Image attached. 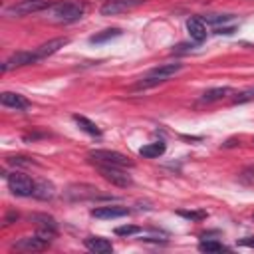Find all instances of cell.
<instances>
[{
  "label": "cell",
  "mask_w": 254,
  "mask_h": 254,
  "mask_svg": "<svg viewBox=\"0 0 254 254\" xmlns=\"http://www.w3.org/2000/svg\"><path fill=\"white\" fill-rule=\"evenodd\" d=\"M48 20L56 22V24H71L77 22L83 12H85V4L83 2H73V0H65V2H54L48 8Z\"/></svg>",
  "instance_id": "obj_1"
},
{
  "label": "cell",
  "mask_w": 254,
  "mask_h": 254,
  "mask_svg": "<svg viewBox=\"0 0 254 254\" xmlns=\"http://www.w3.org/2000/svg\"><path fill=\"white\" fill-rule=\"evenodd\" d=\"M87 157H89V161H91L93 165H109V167H121V169H127V167L131 169V167H133V161H131L127 155L119 153V151L93 149V151L87 153Z\"/></svg>",
  "instance_id": "obj_2"
},
{
  "label": "cell",
  "mask_w": 254,
  "mask_h": 254,
  "mask_svg": "<svg viewBox=\"0 0 254 254\" xmlns=\"http://www.w3.org/2000/svg\"><path fill=\"white\" fill-rule=\"evenodd\" d=\"M52 4H54L52 0H20L18 4L8 6L4 10V14L10 16V18H22V16H30V14L48 10Z\"/></svg>",
  "instance_id": "obj_3"
},
{
  "label": "cell",
  "mask_w": 254,
  "mask_h": 254,
  "mask_svg": "<svg viewBox=\"0 0 254 254\" xmlns=\"http://www.w3.org/2000/svg\"><path fill=\"white\" fill-rule=\"evenodd\" d=\"M6 179H8V189H10L12 194H16V196H34L36 183L28 175H24V173H12Z\"/></svg>",
  "instance_id": "obj_4"
},
{
  "label": "cell",
  "mask_w": 254,
  "mask_h": 254,
  "mask_svg": "<svg viewBox=\"0 0 254 254\" xmlns=\"http://www.w3.org/2000/svg\"><path fill=\"white\" fill-rule=\"evenodd\" d=\"M95 167H97L99 175L105 181H109L111 185H115V187L125 189V187H131L133 185L131 175H127V171H123L121 167H109V165H95Z\"/></svg>",
  "instance_id": "obj_5"
},
{
  "label": "cell",
  "mask_w": 254,
  "mask_h": 254,
  "mask_svg": "<svg viewBox=\"0 0 254 254\" xmlns=\"http://www.w3.org/2000/svg\"><path fill=\"white\" fill-rule=\"evenodd\" d=\"M65 198H69V200H93V198H105L101 192H99V189L97 187H93V185H69L67 189H65Z\"/></svg>",
  "instance_id": "obj_6"
},
{
  "label": "cell",
  "mask_w": 254,
  "mask_h": 254,
  "mask_svg": "<svg viewBox=\"0 0 254 254\" xmlns=\"http://www.w3.org/2000/svg\"><path fill=\"white\" fill-rule=\"evenodd\" d=\"M36 62H40L38 56H36V50H34V52H16V54H12L8 60H4V64H2L0 69H2V73H6V71H10V69L24 67V65L36 64Z\"/></svg>",
  "instance_id": "obj_7"
},
{
  "label": "cell",
  "mask_w": 254,
  "mask_h": 254,
  "mask_svg": "<svg viewBox=\"0 0 254 254\" xmlns=\"http://www.w3.org/2000/svg\"><path fill=\"white\" fill-rule=\"evenodd\" d=\"M145 0H107L103 6H101V14L103 16H115V14H121V12H129L137 6H141Z\"/></svg>",
  "instance_id": "obj_8"
},
{
  "label": "cell",
  "mask_w": 254,
  "mask_h": 254,
  "mask_svg": "<svg viewBox=\"0 0 254 254\" xmlns=\"http://www.w3.org/2000/svg\"><path fill=\"white\" fill-rule=\"evenodd\" d=\"M50 242H46L42 236L34 234V236H24L20 240H16L12 244V250H22V252H38V250H46Z\"/></svg>",
  "instance_id": "obj_9"
},
{
  "label": "cell",
  "mask_w": 254,
  "mask_h": 254,
  "mask_svg": "<svg viewBox=\"0 0 254 254\" xmlns=\"http://www.w3.org/2000/svg\"><path fill=\"white\" fill-rule=\"evenodd\" d=\"M181 69H183V64H179V62H175V64H163V65L153 67L147 75H149V77H155V79H159V81H167V79H171L173 75H177Z\"/></svg>",
  "instance_id": "obj_10"
},
{
  "label": "cell",
  "mask_w": 254,
  "mask_h": 254,
  "mask_svg": "<svg viewBox=\"0 0 254 254\" xmlns=\"http://www.w3.org/2000/svg\"><path fill=\"white\" fill-rule=\"evenodd\" d=\"M67 44H69V38H54V40H50V42L38 46V48H36V56H38V60H44V58H48V56H54L56 52H60V50H62L64 46H67Z\"/></svg>",
  "instance_id": "obj_11"
},
{
  "label": "cell",
  "mask_w": 254,
  "mask_h": 254,
  "mask_svg": "<svg viewBox=\"0 0 254 254\" xmlns=\"http://www.w3.org/2000/svg\"><path fill=\"white\" fill-rule=\"evenodd\" d=\"M0 103H2L4 107L16 109V111H24V109H28V105H30V101H28L24 95L14 93V91H4V93L0 95Z\"/></svg>",
  "instance_id": "obj_12"
},
{
  "label": "cell",
  "mask_w": 254,
  "mask_h": 254,
  "mask_svg": "<svg viewBox=\"0 0 254 254\" xmlns=\"http://www.w3.org/2000/svg\"><path fill=\"white\" fill-rule=\"evenodd\" d=\"M127 214H129L127 206H117V204L97 206V208L91 210V216L93 218H103V220H107V218H121V216H127Z\"/></svg>",
  "instance_id": "obj_13"
},
{
  "label": "cell",
  "mask_w": 254,
  "mask_h": 254,
  "mask_svg": "<svg viewBox=\"0 0 254 254\" xmlns=\"http://www.w3.org/2000/svg\"><path fill=\"white\" fill-rule=\"evenodd\" d=\"M187 30H189V36L190 40H194L196 44H200L204 38H206V24L202 18L198 16H192L187 20Z\"/></svg>",
  "instance_id": "obj_14"
},
{
  "label": "cell",
  "mask_w": 254,
  "mask_h": 254,
  "mask_svg": "<svg viewBox=\"0 0 254 254\" xmlns=\"http://www.w3.org/2000/svg\"><path fill=\"white\" fill-rule=\"evenodd\" d=\"M85 248H87L89 252H95V254H109V252H113V244H111V240L101 238V236L85 238Z\"/></svg>",
  "instance_id": "obj_15"
},
{
  "label": "cell",
  "mask_w": 254,
  "mask_h": 254,
  "mask_svg": "<svg viewBox=\"0 0 254 254\" xmlns=\"http://www.w3.org/2000/svg\"><path fill=\"white\" fill-rule=\"evenodd\" d=\"M230 93H232L230 87H212V89H206V91L200 95V101H202V103H214V101L224 99V97L230 95Z\"/></svg>",
  "instance_id": "obj_16"
},
{
  "label": "cell",
  "mask_w": 254,
  "mask_h": 254,
  "mask_svg": "<svg viewBox=\"0 0 254 254\" xmlns=\"http://www.w3.org/2000/svg\"><path fill=\"white\" fill-rule=\"evenodd\" d=\"M165 149H167L165 141H155V143L143 145V147L139 149V155H141V157H147V159H157V157H161V155L165 153Z\"/></svg>",
  "instance_id": "obj_17"
},
{
  "label": "cell",
  "mask_w": 254,
  "mask_h": 254,
  "mask_svg": "<svg viewBox=\"0 0 254 254\" xmlns=\"http://www.w3.org/2000/svg\"><path fill=\"white\" fill-rule=\"evenodd\" d=\"M34 196L40 198V200H50V198L56 196V187L48 181H38L36 189H34Z\"/></svg>",
  "instance_id": "obj_18"
},
{
  "label": "cell",
  "mask_w": 254,
  "mask_h": 254,
  "mask_svg": "<svg viewBox=\"0 0 254 254\" xmlns=\"http://www.w3.org/2000/svg\"><path fill=\"white\" fill-rule=\"evenodd\" d=\"M73 121L79 125L81 131H85V133H89V135H93V137H101V129H99L93 121H89L87 117H83V115H73Z\"/></svg>",
  "instance_id": "obj_19"
},
{
  "label": "cell",
  "mask_w": 254,
  "mask_h": 254,
  "mask_svg": "<svg viewBox=\"0 0 254 254\" xmlns=\"http://www.w3.org/2000/svg\"><path fill=\"white\" fill-rule=\"evenodd\" d=\"M123 32L119 30V28H107V30H103V32H97V34H93L91 38H89V42L91 44H103V42H109V40H113V38H119Z\"/></svg>",
  "instance_id": "obj_20"
},
{
  "label": "cell",
  "mask_w": 254,
  "mask_h": 254,
  "mask_svg": "<svg viewBox=\"0 0 254 254\" xmlns=\"http://www.w3.org/2000/svg\"><path fill=\"white\" fill-rule=\"evenodd\" d=\"M32 220L38 224V228H50V230H58L56 220H54L52 216H48V214H34V216H32Z\"/></svg>",
  "instance_id": "obj_21"
},
{
  "label": "cell",
  "mask_w": 254,
  "mask_h": 254,
  "mask_svg": "<svg viewBox=\"0 0 254 254\" xmlns=\"http://www.w3.org/2000/svg\"><path fill=\"white\" fill-rule=\"evenodd\" d=\"M198 250L200 252H222V250H226V246L216 240H200Z\"/></svg>",
  "instance_id": "obj_22"
},
{
  "label": "cell",
  "mask_w": 254,
  "mask_h": 254,
  "mask_svg": "<svg viewBox=\"0 0 254 254\" xmlns=\"http://www.w3.org/2000/svg\"><path fill=\"white\" fill-rule=\"evenodd\" d=\"M238 181H240L242 185H246V187H252V185H254V165L244 167V169L238 173Z\"/></svg>",
  "instance_id": "obj_23"
},
{
  "label": "cell",
  "mask_w": 254,
  "mask_h": 254,
  "mask_svg": "<svg viewBox=\"0 0 254 254\" xmlns=\"http://www.w3.org/2000/svg\"><path fill=\"white\" fill-rule=\"evenodd\" d=\"M177 214L183 216V218H187V220H194V222L206 218V212L204 210H177Z\"/></svg>",
  "instance_id": "obj_24"
},
{
  "label": "cell",
  "mask_w": 254,
  "mask_h": 254,
  "mask_svg": "<svg viewBox=\"0 0 254 254\" xmlns=\"http://www.w3.org/2000/svg\"><path fill=\"white\" fill-rule=\"evenodd\" d=\"M252 99H254V87H248V89L236 93L232 101H234V103H248V101H252Z\"/></svg>",
  "instance_id": "obj_25"
},
{
  "label": "cell",
  "mask_w": 254,
  "mask_h": 254,
  "mask_svg": "<svg viewBox=\"0 0 254 254\" xmlns=\"http://www.w3.org/2000/svg\"><path fill=\"white\" fill-rule=\"evenodd\" d=\"M137 232H139V226H133V224H125V226H117L115 228L117 236H131V234H137Z\"/></svg>",
  "instance_id": "obj_26"
},
{
  "label": "cell",
  "mask_w": 254,
  "mask_h": 254,
  "mask_svg": "<svg viewBox=\"0 0 254 254\" xmlns=\"http://www.w3.org/2000/svg\"><path fill=\"white\" fill-rule=\"evenodd\" d=\"M228 20H232V14H210V16H206L208 24H220V22L224 24Z\"/></svg>",
  "instance_id": "obj_27"
},
{
  "label": "cell",
  "mask_w": 254,
  "mask_h": 254,
  "mask_svg": "<svg viewBox=\"0 0 254 254\" xmlns=\"http://www.w3.org/2000/svg\"><path fill=\"white\" fill-rule=\"evenodd\" d=\"M8 163H12V165H32V161L26 159V157H10Z\"/></svg>",
  "instance_id": "obj_28"
},
{
  "label": "cell",
  "mask_w": 254,
  "mask_h": 254,
  "mask_svg": "<svg viewBox=\"0 0 254 254\" xmlns=\"http://www.w3.org/2000/svg\"><path fill=\"white\" fill-rule=\"evenodd\" d=\"M238 246H248V248H254V236L240 238V240H238Z\"/></svg>",
  "instance_id": "obj_29"
},
{
  "label": "cell",
  "mask_w": 254,
  "mask_h": 254,
  "mask_svg": "<svg viewBox=\"0 0 254 254\" xmlns=\"http://www.w3.org/2000/svg\"><path fill=\"white\" fill-rule=\"evenodd\" d=\"M214 32H216V34H226V36H228V34L234 32V28H216Z\"/></svg>",
  "instance_id": "obj_30"
},
{
  "label": "cell",
  "mask_w": 254,
  "mask_h": 254,
  "mask_svg": "<svg viewBox=\"0 0 254 254\" xmlns=\"http://www.w3.org/2000/svg\"><path fill=\"white\" fill-rule=\"evenodd\" d=\"M252 218H254V214H252Z\"/></svg>",
  "instance_id": "obj_31"
}]
</instances>
